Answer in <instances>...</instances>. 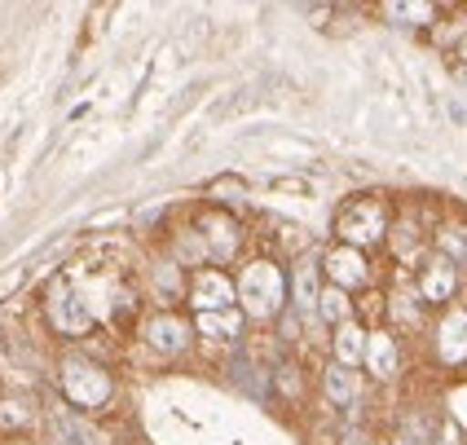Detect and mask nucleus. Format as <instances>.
<instances>
[{"label":"nucleus","mask_w":467,"mask_h":445,"mask_svg":"<svg viewBox=\"0 0 467 445\" xmlns=\"http://www.w3.org/2000/svg\"><path fill=\"white\" fill-rule=\"evenodd\" d=\"M203 238H208L212 261H230L234 252H238V225H234L230 216H221V212H212L208 221H203Z\"/></svg>","instance_id":"nucleus-10"},{"label":"nucleus","mask_w":467,"mask_h":445,"mask_svg":"<svg viewBox=\"0 0 467 445\" xmlns=\"http://www.w3.org/2000/svg\"><path fill=\"white\" fill-rule=\"evenodd\" d=\"M26 419H31V410L23 397H0V428H23Z\"/></svg>","instance_id":"nucleus-17"},{"label":"nucleus","mask_w":467,"mask_h":445,"mask_svg":"<svg viewBox=\"0 0 467 445\" xmlns=\"http://www.w3.org/2000/svg\"><path fill=\"white\" fill-rule=\"evenodd\" d=\"M57 388L62 397L76 406V410H102L110 393H115V384H110V370L102 362H93V357H84V353H71V357H62V367H57Z\"/></svg>","instance_id":"nucleus-3"},{"label":"nucleus","mask_w":467,"mask_h":445,"mask_svg":"<svg viewBox=\"0 0 467 445\" xmlns=\"http://www.w3.org/2000/svg\"><path fill=\"white\" fill-rule=\"evenodd\" d=\"M336 234L344 238V247H375V243H384L389 234V208L379 203V199H353V203H344L336 216Z\"/></svg>","instance_id":"nucleus-4"},{"label":"nucleus","mask_w":467,"mask_h":445,"mask_svg":"<svg viewBox=\"0 0 467 445\" xmlns=\"http://www.w3.org/2000/svg\"><path fill=\"white\" fill-rule=\"evenodd\" d=\"M190 305L199 314H225V309L238 305V291H234V283L221 269H199L194 283H190Z\"/></svg>","instance_id":"nucleus-5"},{"label":"nucleus","mask_w":467,"mask_h":445,"mask_svg":"<svg viewBox=\"0 0 467 445\" xmlns=\"http://www.w3.org/2000/svg\"><path fill=\"white\" fill-rule=\"evenodd\" d=\"M194 331L203 340H216V344H234L243 336V309H225V314H199Z\"/></svg>","instance_id":"nucleus-11"},{"label":"nucleus","mask_w":467,"mask_h":445,"mask_svg":"<svg viewBox=\"0 0 467 445\" xmlns=\"http://www.w3.org/2000/svg\"><path fill=\"white\" fill-rule=\"evenodd\" d=\"M454 291H459V264L454 261H432L428 269H423V278H419V295H423L428 305H445Z\"/></svg>","instance_id":"nucleus-9"},{"label":"nucleus","mask_w":467,"mask_h":445,"mask_svg":"<svg viewBox=\"0 0 467 445\" xmlns=\"http://www.w3.org/2000/svg\"><path fill=\"white\" fill-rule=\"evenodd\" d=\"M322 388H327V397L336 401V406H353L358 401V375L348 367H339V362H331L327 367V379H322Z\"/></svg>","instance_id":"nucleus-14"},{"label":"nucleus","mask_w":467,"mask_h":445,"mask_svg":"<svg viewBox=\"0 0 467 445\" xmlns=\"http://www.w3.org/2000/svg\"><path fill=\"white\" fill-rule=\"evenodd\" d=\"M344 445H370V441H366L362 432H353V437H344Z\"/></svg>","instance_id":"nucleus-21"},{"label":"nucleus","mask_w":467,"mask_h":445,"mask_svg":"<svg viewBox=\"0 0 467 445\" xmlns=\"http://www.w3.org/2000/svg\"><path fill=\"white\" fill-rule=\"evenodd\" d=\"M155 283L163 295H182V264H155Z\"/></svg>","instance_id":"nucleus-18"},{"label":"nucleus","mask_w":467,"mask_h":445,"mask_svg":"<svg viewBox=\"0 0 467 445\" xmlns=\"http://www.w3.org/2000/svg\"><path fill=\"white\" fill-rule=\"evenodd\" d=\"M317 317H327L331 326H344V322H348V295L339 287L322 291V295H317Z\"/></svg>","instance_id":"nucleus-16"},{"label":"nucleus","mask_w":467,"mask_h":445,"mask_svg":"<svg viewBox=\"0 0 467 445\" xmlns=\"http://www.w3.org/2000/svg\"><path fill=\"white\" fill-rule=\"evenodd\" d=\"M322 269L331 274V283H336L339 291H358L370 283V264H366V256L358 247H344V243L322 256Z\"/></svg>","instance_id":"nucleus-6"},{"label":"nucleus","mask_w":467,"mask_h":445,"mask_svg":"<svg viewBox=\"0 0 467 445\" xmlns=\"http://www.w3.org/2000/svg\"><path fill=\"white\" fill-rule=\"evenodd\" d=\"M437 357H441L445 367L467 362V314L463 309L441 317V326H437Z\"/></svg>","instance_id":"nucleus-8"},{"label":"nucleus","mask_w":467,"mask_h":445,"mask_svg":"<svg viewBox=\"0 0 467 445\" xmlns=\"http://www.w3.org/2000/svg\"><path fill=\"white\" fill-rule=\"evenodd\" d=\"M45 317H49L53 336H62V340H79V336H88L98 326L93 300H88V291L79 287V278L71 269L57 274L45 287Z\"/></svg>","instance_id":"nucleus-1"},{"label":"nucleus","mask_w":467,"mask_h":445,"mask_svg":"<svg viewBox=\"0 0 467 445\" xmlns=\"http://www.w3.org/2000/svg\"><path fill=\"white\" fill-rule=\"evenodd\" d=\"M238 305H243V317H256V322H269V317L283 314V300H286V278L283 269L274 261H252L243 264L238 274Z\"/></svg>","instance_id":"nucleus-2"},{"label":"nucleus","mask_w":467,"mask_h":445,"mask_svg":"<svg viewBox=\"0 0 467 445\" xmlns=\"http://www.w3.org/2000/svg\"><path fill=\"white\" fill-rule=\"evenodd\" d=\"M190 322L177 314H155L150 322H146V340H150V348L155 353H168V357H177V353H185L190 348Z\"/></svg>","instance_id":"nucleus-7"},{"label":"nucleus","mask_w":467,"mask_h":445,"mask_svg":"<svg viewBox=\"0 0 467 445\" xmlns=\"http://www.w3.org/2000/svg\"><path fill=\"white\" fill-rule=\"evenodd\" d=\"M366 340H370V336H366L362 326H358V322H344V326H336V362L339 367H358V362H366Z\"/></svg>","instance_id":"nucleus-13"},{"label":"nucleus","mask_w":467,"mask_h":445,"mask_svg":"<svg viewBox=\"0 0 467 445\" xmlns=\"http://www.w3.org/2000/svg\"><path fill=\"white\" fill-rule=\"evenodd\" d=\"M397 362H401V353H397V340H392L389 331H379V336L366 340V367H370L375 379H392Z\"/></svg>","instance_id":"nucleus-12"},{"label":"nucleus","mask_w":467,"mask_h":445,"mask_svg":"<svg viewBox=\"0 0 467 445\" xmlns=\"http://www.w3.org/2000/svg\"><path fill=\"white\" fill-rule=\"evenodd\" d=\"M384 14H389V18H415V23L423 26V23H432L437 9H432V5H389Z\"/></svg>","instance_id":"nucleus-19"},{"label":"nucleus","mask_w":467,"mask_h":445,"mask_svg":"<svg viewBox=\"0 0 467 445\" xmlns=\"http://www.w3.org/2000/svg\"><path fill=\"white\" fill-rule=\"evenodd\" d=\"M291 291H296V309L300 314H313L317 309V264L313 261H300L296 264V283H291Z\"/></svg>","instance_id":"nucleus-15"},{"label":"nucleus","mask_w":467,"mask_h":445,"mask_svg":"<svg viewBox=\"0 0 467 445\" xmlns=\"http://www.w3.org/2000/svg\"><path fill=\"white\" fill-rule=\"evenodd\" d=\"M463 62H467V45H463Z\"/></svg>","instance_id":"nucleus-22"},{"label":"nucleus","mask_w":467,"mask_h":445,"mask_svg":"<svg viewBox=\"0 0 467 445\" xmlns=\"http://www.w3.org/2000/svg\"><path fill=\"white\" fill-rule=\"evenodd\" d=\"M441 247L450 252V256H467V243L459 238V230H445V234H441Z\"/></svg>","instance_id":"nucleus-20"}]
</instances>
